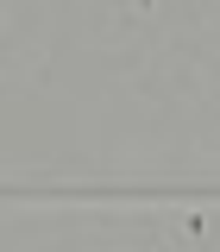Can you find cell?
<instances>
[{
    "mask_svg": "<svg viewBox=\"0 0 220 252\" xmlns=\"http://www.w3.org/2000/svg\"><path fill=\"white\" fill-rule=\"evenodd\" d=\"M214 215H201V208H176V215H164V240L157 246L164 252H201L208 240H214Z\"/></svg>",
    "mask_w": 220,
    "mask_h": 252,
    "instance_id": "6da1fadb",
    "label": "cell"
},
{
    "mask_svg": "<svg viewBox=\"0 0 220 252\" xmlns=\"http://www.w3.org/2000/svg\"><path fill=\"white\" fill-rule=\"evenodd\" d=\"M157 6H164V0H107V13H113V26H120V32H138Z\"/></svg>",
    "mask_w": 220,
    "mask_h": 252,
    "instance_id": "7a4b0ae2",
    "label": "cell"
},
{
    "mask_svg": "<svg viewBox=\"0 0 220 252\" xmlns=\"http://www.w3.org/2000/svg\"><path fill=\"white\" fill-rule=\"evenodd\" d=\"M157 252H164V246H157Z\"/></svg>",
    "mask_w": 220,
    "mask_h": 252,
    "instance_id": "3957f363",
    "label": "cell"
}]
</instances>
